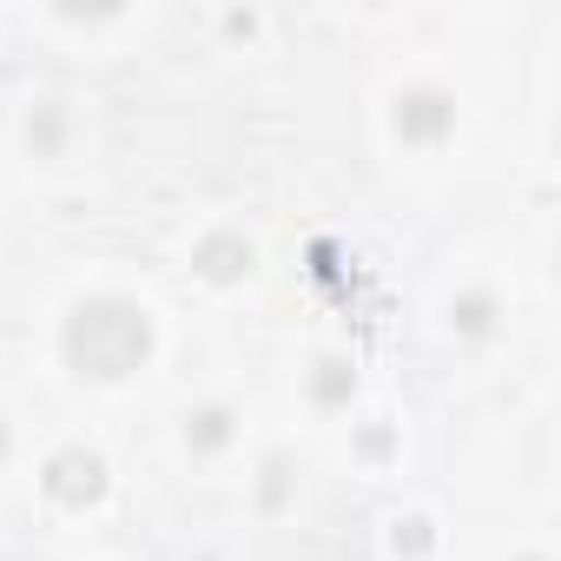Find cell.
Returning a JSON list of instances; mask_svg holds the SVG:
<instances>
[{"label":"cell","mask_w":561,"mask_h":561,"mask_svg":"<svg viewBox=\"0 0 561 561\" xmlns=\"http://www.w3.org/2000/svg\"><path fill=\"white\" fill-rule=\"evenodd\" d=\"M67 364L93 383H119L152 357V318L133 298H80L67 311Z\"/></svg>","instance_id":"cell-1"},{"label":"cell","mask_w":561,"mask_h":561,"mask_svg":"<svg viewBox=\"0 0 561 561\" xmlns=\"http://www.w3.org/2000/svg\"><path fill=\"white\" fill-rule=\"evenodd\" d=\"M47 495L67 502V508H87L106 495V462L93 449H54L47 456Z\"/></svg>","instance_id":"cell-2"},{"label":"cell","mask_w":561,"mask_h":561,"mask_svg":"<svg viewBox=\"0 0 561 561\" xmlns=\"http://www.w3.org/2000/svg\"><path fill=\"white\" fill-rule=\"evenodd\" d=\"M456 126V106H449V93H436V87H416V93H403L397 100V133L403 139H443Z\"/></svg>","instance_id":"cell-3"},{"label":"cell","mask_w":561,"mask_h":561,"mask_svg":"<svg viewBox=\"0 0 561 561\" xmlns=\"http://www.w3.org/2000/svg\"><path fill=\"white\" fill-rule=\"evenodd\" d=\"M198 271L211 277V285H231V277H244V271H251V244H244V238H231V231H211V238L198 244Z\"/></svg>","instance_id":"cell-4"},{"label":"cell","mask_w":561,"mask_h":561,"mask_svg":"<svg viewBox=\"0 0 561 561\" xmlns=\"http://www.w3.org/2000/svg\"><path fill=\"white\" fill-rule=\"evenodd\" d=\"M185 436H192V449H218V443L231 436V416H225V410H198Z\"/></svg>","instance_id":"cell-5"},{"label":"cell","mask_w":561,"mask_h":561,"mask_svg":"<svg viewBox=\"0 0 561 561\" xmlns=\"http://www.w3.org/2000/svg\"><path fill=\"white\" fill-rule=\"evenodd\" d=\"M324 403H337V397H351V370L344 364H318V383H311Z\"/></svg>","instance_id":"cell-6"},{"label":"cell","mask_w":561,"mask_h":561,"mask_svg":"<svg viewBox=\"0 0 561 561\" xmlns=\"http://www.w3.org/2000/svg\"><path fill=\"white\" fill-rule=\"evenodd\" d=\"M0 449H8V430H0Z\"/></svg>","instance_id":"cell-7"}]
</instances>
